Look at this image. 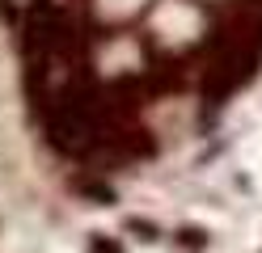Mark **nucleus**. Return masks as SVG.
<instances>
[{"label":"nucleus","instance_id":"20e7f679","mask_svg":"<svg viewBox=\"0 0 262 253\" xmlns=\"http://www.w3.org/2000/svg\"><path fill=\"white\" fill-rule=\"evenodd\" d=\"M89 253H123V249L114 245V241H106V236H93V241H89Z\"/></svg>","mask_w":262,"mask_h":253},{"label":"nucleus","instance_id":"f257e3e1","mask_svg":"<svg viewBox=\"0 0 262 253\" xmlns=\"http://www.w3.org/2000/svg\"><path fill=\"white\" fill-rule=\"evenodd\" d=\"M207 241H211V236L203 228H178V245H182V249H207Z\"/></svg>","mask_w":262,"mask_h":253},{"label":"nucleus","instance_id":"7ed1b4c3","mask_svg":"<svg viewBox=\"0 0 262 253\" xmlns=\"http://www.w3.org/2000/svg\"><path fill=\"white\" fill-rule=\"evenodd\" d=\"M127 228H131V232H140L144 241H157V228L148 224V219H127Z\"/></svg>","mask_w":262,"mask_h":253},{"label":"nucleus","instance_id":"f03ea898","mask_svg":"<svg viewBox=\"0 0 262 253\" xmlns=\"http://www.w3.org/2000/svg\"><path fill=\"white\" fill-rule=\"evenodd\" d=\"M76 190H80V194H89V198H97V202H110V198H114L110 186H97V181H76Z\"/></svg>","mask_w":262,"mask_h":253}]
</instances>
